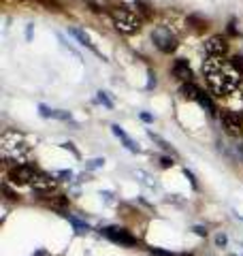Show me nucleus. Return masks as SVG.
Wrapping results in <instances>:
<instances>
[{
	"mask_svg": "<svg viewBox=\"0 0 243 256\" xmlns=\"http://www.w3.org/2000/svg\"><path fill=\"white\" fill-rule=\"evenodd\" d=\"M222 126H224V130L228 132L230 137H241L243 118H239V114H232V111H224L222 114Z\"/></svg>",
	"mask_w": 243,
	"mask_h": 256,
	"instance_id": "nucleus-6",
	"label": "nucleus"
},
{
	"mask_svg": "<svg viewBox=\"0 0 243 256\" xmlns=\"http://www.w3.org/2000/svg\"><path fill=\"white\" fill-rule=\"evenodd\" d=\"M173 73H175V77H180L184 84L186 82H192V68H190V64L186 62V60H175Z\"/></svg>",
	"mask_w": 243,
	"mask_h": 256,
	"instance_id": "nucleus-12",
	"label": "nucleus"
},
{
	"mask_svg": "<svg viewBox=\"0 0 243 256\" xmlns=\"http://www.w3.org/2000/svg\"><path fill=\"white\" fill-rule=\"evenodd\" d=\"M86 2H88V4H90V6H92V11H94V13H100V11H102V9H100V6H98V4H96V2H94V0H86Z\"/></svg>",
	"mask_w": 243,
	"mask_h": 256,
	"instance_id": "nucleus-30",
	"label": "nucleus"
},
{
	"mask_svg": "<svg viewBox=\"0 0 243 256\" xmlns=\"http://www.w3.org/2000/svg\"><path fill=\"white\" fill-rule=\"evenodd\" d=\"M56 182L52 175H45V173H36V178L32 180V188H34L36 194L40 196H47V194H52V190L56 188Z\"/></svg>",
	"mask_w": 243,
	"mask_h": 256,
	"instance_id": "nucleus-8",
	"label": "nucleus"
},
{
	"mask_svg": "<svg viewBox=\"0 0 243 256\" xmlns=\"http://www.w3.org/2000/svg\"><path fill=\"white\" fill-rule=\"evenodd\" d=\"M198 102H200V107H205V109L209 111V114H216V105H214V100H212V98H209V96H207L205 92H202V94H200V98H198Z\"/></svg>",
	"mask_w": 243,
	"mask_h": 256,
	"instance_id": "nucleus-17",
	"label": "nucleus"
},
{
	"mask_svg": "<svg viewBox=\"0 0 243 256\" xmlns=\"http://www.w3.org/2000/svg\"><path fill=\"white\" fill-rule=\"evenodd\" d=\"M154 86H156V75H154L152 70H148V90H152Z\"/></svg>",
	"mask_w": 243,
	"mask_h": 256,
	"instance_id": "nucleus-26",
	"label": "nucleus"
},
{
	"mask_svg": "<svg viewBox=\"0 0 243 256\" xmlns=\"http://www.w3.org/2000/svg\"><path fill=\"white\" fill-rule=\"evenodd\" d=\"M96 100L100 102V105H104L107 109H113V100L109 98V92H104V90H100V92H96Z\"/></svg>",
	"mask_w": 243,
	"mask_h": 256,
	"instance_id": "nucleus-18",
	"label": "nucleus"
},
{
	"mask_svg": "<svg viewBox=\"0 0 243 256\" xmlns=\"http://www.w3.org/2000/svg\"><path fill=\"white\" fill-rule=\"evenodd\" d=\"M188 24L194 30H202V28H205V22H202L198 15H188Z\"/></svg>",
	"mask_w": 243,
	"mask_h": 256,
	"instance_id": "nucleus-19",
	"label": "nucleus"
},
{
	"mask_svg": "<svg viewBox=\"0 0 243 256\" xmlns=\"http://www.w3.org/2000/svg\"><path fill=\"white\" fill-rule=\"evenodd\" d=\"M230 64H232V68L243 77V58H241V56H234V58L230 60Z\"/></svg>",
	"mask_w": 243,
	"mask_h": 256,
	"instance_id": "nucleus-21",
	"label": "nucleus"
},
{
	"mask_svg": "<svg viewBox=\"0 0 243 256\" xmlns=\"http://www.w3.org/2000/svg\"><path fill=\"white\" fill-rule=\"evenodd\" d=\"M134 175H136V178H139V182L143 184L145 188H152V190H154V188H158V184L154 182V180H152V175H148L145 171H136Z\"/></svg>",
	"mask_w": 243,
	"mask_h": 256,
	"instance_id": "nucleus-16",
	"label": "nucleus"
},
{
	"mask_svg": "<svg viewBox=\"0 0 243 256\" xmlns=\"http://www.w3.org/2000/svg\"><path fill=\"white\" fill-rule=\"evenodd\" d=\"M102 235L104 237H109L111 242H116V244H122V246H134L136 244V239L128 233L126 228H118V226H107V228H102Z\"/></svg>",
	"mask_w": 243,
	"mask_h": 256,
	"instance_id": "nucleus-7",
	"label": "nucleus"
},
{
	"mask_svg": "<svg viewBox=\"0 0 243 256\" xmlns=\"http://www.w3.org/2000/svg\"><path fill=\"white\" fill-rule=\"evenodd\" d=\"M36 173L38 171L34 164H15L9 171V182L15 184V186H26V184H32Z\"/></svg>",
	"mask_w": 243,
	"mask_h": 256,
	"instance_id": "nucleus-5",
	"label": "nucleus"
},
{
	"mask_svg": "<svg viewBox=\"0 0 243 256\" xmlns=\"http://www.w3.org/2000/svg\"><path fill=\"white\" fill-rule=\"evenodd\" d=\"M154 256H175V254H171V252H164V250H158V248H152L150 250Z\"/></svg>",
	"mask_w": 243,
	"mask_h": 256,
	"instance_id": "nucleus-28",
	"label": "nucleus"
},
{
	"mask_svg": "<svg viewBox=\"0 0 243 256\" xmlns=\"http://www.w3.org/2000/svg\"><path fill=\"white\" fill-rule=\"evenodd\" d=\"M111 20H113V26L120 32H124V34H134V32L141 30V20L134 15V11L126 9V6L111 9Z\"/></svg>",
	"mask_w": 243,
	"mask_h": 256,
	"instance_id": "nucleus-3",
	"label": "nucleus"
},
{
	"mask_svg": "<svg viewBox=\"0 0 243 256\" xmlns=\"http://www.w3.org/2000/svg\"><path fill=\"white\" fill-rule=\"evenodd\" d=\"M182 96L184 98H188V100H198L200 98V94H202V90L196 86V84H192V82H186V84H182Z\"/></svg>",
	"mask_w": 243,
	"mask_h": 256,
	"instance_id": "nucleus-13",
	"label": "nucleus"
},
{
	"mask_svg": "<svg viewBox=\"0 0 243 256\" xmlns=\"http://www.w3.org/2000/svg\"><path fill=\"white\" fill-rule=\"evenodd\" d=\"M0 152H2V158L9 162H22V160H26V156L30 154V146L24 134L15 132V130H6L2 132V137H0Z\"/></svg>",
	"mask_w": 243,
	"mask_h": 256,
	"instance_id": "nucleus-2",
	"label": "nucleus"
},
{
	"mask_svg": "<svg viewBox=\"0 0 243 256\" xmlns=\"http://www.w3.org/2000/svg\"><path fill=\"white\" fill-rule=\"evenodd\" d=\"M152 41H154V45H156L162 54H171V52L177 50V38H175V34H173V32L168 30L166 26L154 28V32H152Z\"/></svg>",
	"mask_w": 243,
	"mask_h": 256,
	"instance_id": "nucleus-4",
	"label": "nucleus"
},
{
	"mask_svg": "<svg viewBox=\"0 0 243 256\" xmlns=\"http://www.w3.org/2000/svg\"><path fill=\"white\" fill-rule=\"evenodd\" d=\"M202 75L207 77V84L212 92L218 96H228L239 88V73L232 68L230 62H224L218 56H209L202 62Z\"/></svg>",
	"mask_w": 243,
	"mask_h": 256,
	"instance_id": "nucleus-1",
	"label": "nucleus"
},
{
	"mask_svg": "<svg viewBox=\"0 0 243 256\" xmlns=\"http://www.w3.org/2000/svg\"><path fill=\"white\" fill-rule=\"evenodd\" d=\"M58 178H62L64 182H68V180L72 178V173H70V171H58Z\"/></svg>",
	"mask_w": 243,
	"mask_h": 256,
	"instance_id": "nucleus-29",
	"label": "nucleus"
},
{
	"mask_svg": "<svg viewBox=\"0 0 243 256\" xmlns=\"http://www.w3.org/2000/svg\"><path fill=\"white\" fill-rule=\"evenodd\" d=\"M141 120H143V122H154V116H150V114H145V111H143V114H141Z\"/></svg>",
	"mask_w": 243,
	"mask_h": 256,
	"instance_id": "nucleus-33",
	"label": "nucleus"
},
{
	"mask_svg": "<svg viewBox=\"0 0 243 256\" xmlns=\"http://www.w3.org/2000/svg\"><path fill=\"white\" fill-rule=\"evenodd\" d=\"M102 164H104V160H102V158H94V160H90V162H88L86 166H88V169H100Z\"/></svg>",
	"mask_w": 243,
	"mask_h": 256,
	"instance_id": "nucleus-22",
	"label": "nucleus"
},
{
	"mask_svg": "<svg viewBox=\"0 0 243 256\" xmlns=\"http://www.w3.org/2000/svg\"><path fill=\"white\" fill-rule=\"evenodd\" d=\"M62 148H64V150H70V152H72V154H75V156H79V154H77V150L72 148V143H62Z\"/></svg>",
	"mask_w": 243,
	"mask_h": 256,
	"instance_id": "nucleus-32",
	"label": "nucleus"
},
{
	"mask_svg": "<svg viewBox=\"0 0 243 256\" xmlns=\"http://www.w3.org/2000/svg\"><path fill=\"white\" fill-rule=\"evenodd\" d=\"M241 98H243V86H241Z\"/></svg>",
	"mask_w": 243,
	"mask_h": 256,
	"instance_id": "nucleus-35",
	"label": "nucleus"
},
{
	"mask_svg": "<svg viewBox=\"0 0 243 256\" xmlns=\"http://www.w3.org/2000/svg\"><path fill=\"white\" fill-rule=\"evenodd\" d=\"M111 130H113V134H116V137H118L122 143H124V148H126L128 152H134V154H139V152H141L139 143H134L130 137H128V134L124 132V128H122L120 124H113V126H111Z\"/></svg>",
	"mask_w": 243,
	"mask_h": 256,
	"instance_id": "nucleus-10",
	"label": "nucleus"
},
{
	"mask_svg": "<svg viewBox=\"0 0 243 256\" xmlns=\"http://www.w3.org/2000/svg\"><path fill=\"white\" fill-rule=\"evenodd\" d=\"M184 173H186V178L190 180L192 188H194V190H198V184H196V178H194V173H192V171H188V169H184Z\"/></svg>",
	"mask_w": 243,
	"mask_h": 256,
	"instance_id": "nucleus-25",
	"label": "nucleus"
},
{
	"mask_svg": "<svg viewBox=\"0 0 243 256\" xmlns=\"http://www.w3.org/2000/svg\"><path fill=\"white\" fill-rule=\"evenodd\" d=\"M226 244H228V237H226L224 233H218V235H216V246H218V248H224Z\"/></svg>",
	"mask_w": 243,
	"mask_h": 256,
	"instance_id": "nucleus-23",
	"label": "nucleus"
},
{
	"mask_svg": "<svg viewBox=\"0 0 243 256\" xmlns=\"http://www.w3.org/2000/svg\"><path fill=\"white\" fill-rule=\"evenodd\" d=\"M54 118H56V120H62V122H72V116H70V111L54 109Z\"/></svg>",
	"mask_w": 243,
	"mask_h": 256,
	"instance_id": "nucleus-20",
	"label": "nucleus"
},
{
	"mask_svg": "<svg viewBox=\"0 0 243 256\" xmlns=\"http://www.w3.org/2000/svg\"><path fill=\"white\" fill-rule=\"evenodd\" d=\"M148 137H150V139H152L154 143H158V148H160V150H164V152H171V154L175 152V150H173V146H171V143L162 139L158 132H154V130H148Z\"/></svg>",
	"mask_w": 243,
	"mask_h": 256,
	"instance_id": "nucleus-15",
	"label": "nucleus"
},
{
	"mask_svg": "<svg viewBox=\"0 0 243 256\" xmlns=\"http://www.w3.org/2000/svg\"><path fill=\"white\" fill-rule=\"evenodd\" d=\"M68 34H70V36H75V38H77V41H79L81 45L90 47V50H92V52H96V54H98V56H100V52H98V50H96V47H94V43H92V36H90V34H88V32H86V30H81V28H77V26H70V28H68Z\"/></svg>",
	"mask_w": 243,
	"mask_h": 256,
	"instance_id": "nucleus-11",
	"label": "nucleus"
},
{
	"mask_svg": "<svg viewBox=\"0 0 243 256\" xmlns=\"http://www.w3.org/2000/svg\"><path fill=\"white\" fill-rule=\"evenodd\" d=\"M26 36H28V38L32 36V24H28V28H26Z\"/></svg>",
	"mask_w": 243,
	"mask_h": 256,
	"instance_id": "nucleus-34",
	"label": "nucleus"
},
{
	"mask_svg": "<svg viewBox=\"0 0 243 256\" xmlns=\"http://www.w3.org/2000/svg\"><path fill=\"white\" fill-rule=\"evenodd\" d=\"M64 218H66V220L72 224V228H75L77 233H88V230H90V224H88V222H84V220H79V218H75V216H70V214H64Z\"/></svg>",
	"mask_w": 243,
	"mask_h": 256,
	"instance_id": "nucleus-14",
	"label": "nucleus"
},
{
	"mask_svg": "<svg viewBox=\"0 0 243 256\" xmlns=\"http://www.w3.org/2000/svg\"><path fill=\"white\" fill-rule=\"evenodd\" d=\"M228 52V43H226V38L216 34L212 38H207L205 41V54L207 56H218V58H222V54Z\"/></svg>",
	"mask_w": 243,
	"mask_h": 256,
	"instance_id": "nucleus-9",
	"label": "nucleus"
},
{
	"mask_svg": "<svg viewBox=\"0 0 243 256\" xmlns=\"http://www.w3.org/2000/svg\"><path fill=\"white\" fill-rule=\"evenodd\" d=\"M194 233L200 235V237H205V235H207V228H202V226H194Z\"/></svg>",
	"mask_w": 243,
	"mask_h": 256,
	"instance_id": "nucleus-31",
	"label": "nucleus"
},
{
	"mask_svg": "<svg viewBox=\"0 0 243 256\" xmlns=\"http://www.w3.org/2000/svg\"><path fill=\"white\" fill-rule=\"evenodd\" d=\"M38 114L43 116V118H54V109L45 107V105H38Z\"/></svg>",
	"mask_w": 243,
	"mask_h": 256,
	"instance_id": "nucleus-24",
	"label": "nucleus"
},
{
	"mask_svg": "<svg viewBox=\"0 0 243 256\" xmlns=\"http://www.w3.org/2000/svg\"><path fill=\"white\" fill-rule=\"evenodd\" d=\"M160 166H162V169H168V166H173V160L166 158V156H162L160 158Z\"/></svg>",
	"mask_w": 243,
	"mask_h": 256,
	"instance_id": "nucleus-27",
	"label": "nucleus"
}]
</instances>
